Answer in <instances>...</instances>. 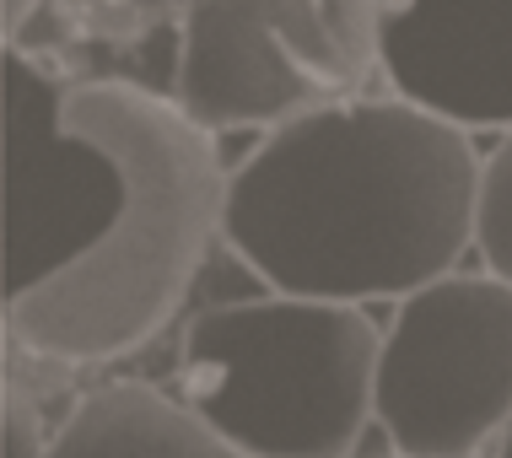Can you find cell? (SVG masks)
Instances as JSON below:
<instances>
[{
  "label": "cell",
  "mask_w": 512,
  "mask_h": 458,
  "mask_svg": "<svg viewBox=\"0 0 512 458\" xmlns=\"http://www.w3.org/2000/svg\"><path fill=\"white\" fill-rule=\"evenodd\" d=\"M480 173L464 124L410 97H340L227 178L221 238L297 297L378 302L453 275L475 243Z\"/></svg>",
  "instance_id": "6da1fadb"
},
{
  "label": "cell",
  "mask_w": 512,
  "mask_h": 458,
  "mask_svg": "<svg viewBox=\"0 0 512 458\" xmlns=\"http://www.w3.org/2000/svg\"><path fill=\"white\" fill-rule=\"evenodd\" d=\"M65 124L98 141L124 178L103 238L60 275L6 302V335L44 362H114L157 335L221 232L227 178L184 103L135 81H71Z\"/></svg>",
  "instance_id": "7a4b0ae2"
},
{
  "label": "cell",
  "mask_w": 512,
  "mask_h": 458,
  "mask_svg": "<svg viewBox=\"0 0 512 458\" xmlns=\"http://www.w3.org/2000/svg\"><path fill=\"white\" fill-rule=\"evenodd\" d=\"M383 340L362 302L248 297L184 335V405L248 458H351L378 415Z\"/></svg>",
  "instance_id": "3957f363"
},
{
  "label": "cell",
  "mask_w": 512,
  "mask_h": 458,
  "mask_svg": "<svg viewBox=\"0 0 512 458\" xmlns=\"http://www.w3.org/2000/svg\"><path fill=\"white\" fill-rule=\"evenodd\" d=\"M372 71L378 0H184L173 76L205 130H281Z\"/></svg>",
  "instance_id": "277c9868"
},
{
  "label": "cell",
  "mask_w": 512,
  "mask_h": 458,
  "mask_svg": "<svg viewBox=\"0 0 512 458\" xmlns=\"http://www.w3.org/2000/svg\"><path fill=\"white\" fill-rule=\"evenodd\" d=\"M378 426L399 458H475L512 426V281L442 275L399 302L378 356Z\"/></svg>",
  "instance_id": "5b68a950"
},
{
  "label": "cell",
  "mask_w": 512,
  "mask_h": 458,
  "mask_svg": "<svg viewBox=\"0 0 512 458\" xmlns=\"http://www.w3.org/2000/svg\"><path fill=\"white\" fill-rule=\"evenodd\" d=\"M65 87L6 44V302L87 254L124 194L114 157L65 124Z\"/></svg>",
  "instance_id": "8992f818"
},
{
  "label": "cell",
  "mask_w": 512,
  "mask_h": 458,
  "mask_svg": "<svg viewBox=\"0 0 512 458\" xmlns=\"http://www.w3.org/2000/svg\"><path fill=\"white\" fill-rule=\"evenodd\" d=\"M378 49L399 97L512 130V0H378Z\"/></svg>",
  "instance_id": "52a82bcc"
},
{
  "label": "cell",
  "mask_w": 512,
  "mask_h": 458,
  "mask_svg": "<svg viewBox=\"0 0 512 458\" xmlns=\"http://www.w3.org/2000/svg\"><path fill=\"white\" fill-rule=\"evenodd\" d=\"M49 458H248L216 437L189 405L146 383H108L87 394L49 442Z\"/></svg>",
  "instance_id": "ba28073f"
},
{
  "label": "cell",
  "mask_w": 512,
  "mask_h": 458,
  "mask_svg": "<svg viewBox=\"0 0 512 458\" xmlns=\"http://www.w3.org/2000/svg\"><path fill=\"white\" fill-rule=\"evenodd\" d=\"M475 243L486 254V265L512 281V130L502 146L491 151L486 173H480V216H475Z\"/></svg>",
  "instance_id": "9c48e42d"
},
{
  "label": "cell",
  "mask_w": 512,
  "mask_h": 458,
  "mask_svg": "<svg viewBox=\"0 0 512 458\" xmlns=\"http://www.w3.org/2000/svg\"><path fill=\"white\" fill-rule=\"evenodd\" d=\"M0 458H49V442L38 432V410L17 383L6 378V405H0Z\"/></svg>",
  "instance_id": "30bf717a"
},
{
  "label": "cell",
  "mask_w": 512,
  "mask_h": 458,
  "mask_svg": "<svg viewBox=\"0 0 512 458\" xmlns=\"http://www.w3.org/2000/svg\"><path fill=\"white\" fill-rule=\"evenodd\" d=\"M0 11H6V44H17V33L27 27V17L38 11V0H0Z\"/></svg>",
  "instance_id": "8fae6325"
},
{
  "label": "cell",
  "mask_w": 512,
  "mask_h": 458,
  "mask_svg": "<svg viewBox=\"0 0 512 458\" xmlns=\"http://www.w3.org/2000/svg\"><path fill=\"white\" fill-rule=\"evenodd\" d=\"M502 458H512V426H507V437H502Z\"/></svg>",
  "instance_id": "7c38bea8"
}]
</instances>
